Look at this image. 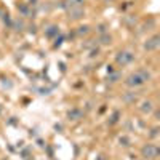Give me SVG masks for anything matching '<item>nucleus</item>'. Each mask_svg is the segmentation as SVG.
<instances>
[{
    "instance_id": "1",
    "label": "nucleus",
    "mask_w": 160,
    "mask_h": 160,
    "mask_svg": "<svg viewBox=\"0 0 160 160\" xmlns=\"http://www.w3.org/2000/svg\"><path fill=\"white\" fill-rule=\"evenodd\" d=\"M158 154H160V149L157 148L155 144L149 142V144H144L141 148V157L146 158V160H154V158L158 157Z\"/></svg>"
},
{
    "instance_id": "2",
    "label": "nucleus",
    "mask_w": 160,
    "mask_h": 160,
    "mask_svg": "<svg viewBox=\"0 0 160 160\" xmlns=\"http://www.w3.org/2000/svg\"><path fill=\"white\" fill-rule=\"evenodd\" d=\"M135 61V55L131 51H118L115 55V62L118 66H128Z\"/></svg>"
},
{
    "instance_id": "3",
    "label": "nucleus",
    "mask_w": 160,
    "mask_h": 160,
    "mask_svg": "<svg viewBox=\"0 0 160 160\" xmlns=\"http://www.w3.org/2000/svg\"><path fill=\"white\" fill-rule=\"evenodd\" d=\"M66 11H68V15H69V19H80V18H83L85 16V10L83 7H74V5H69L68 8H66Z\"/></svg>"
},
{
    "instance_id": "4",
    "label": "nucleus",
    "mask_w": 160,
    "mask_h": 160,
    "mask_svg": "<svg viewBox=\"0 0 160 160\" xmlns=\"http://www.w3.org/2000/svg\"><path fill=\"white\" fill-rule=\"evenodd\" d=\"M142 83H144V82H142V78L139 77L138 72H133V74H130V75L125 78V85L130 87V88H138V87H141Z\"/></svg>"
},
{
    "instance_id": "5",
    "label": "nucleus",
    "mask_w": 160,
    "mask_h": 160,
    "mask_svg": "<svg viewBox=\"0 0 160 160\" xmlns=\"http://www.w3.org/2000/svg\"><path fill=\"white\" fill-rule=\"evenodd\" d=\"M158 47H160V37L157 34H154L151 38H148L146 43H144V50L146 51H155V50H158Z\"/></svg>"
},
{
    "instance_id": "6",
    "label": "nucleus",
    "mask_w": 160,
    "mask_h": 160,
    "mask_svg": "<svg viewBox=\"0 0 160 160\" xmlns=\"http://www.w3.org/2000/svg\"><path fill=\"white\" fill-rule=\"evenodd\" d=\"M18 11L26 18H34V10L29 3H18Z\"/></svg>"
},
{
    "instance_id": "7",
    "label": "nucleus",
    "mask_w": 160,
    "mask_h": 160,
    "mask_svg": "<svg viewBox=\"0 0 160 160\" xmlns=\"http://www.w3.org/2000/svg\"><path fill=\"white\" fill-rule=\"evenodd\" d=\"M68 118L72 120V122H77V120L83 118V111H80V109L74 108V109H71V111L68 112Z\"/></svg>"
},
{
    "instance_id": "8",
    "label": "nucleus",
    "mask_w": 160,
    "mask_h": 160,
    "mask_svg": "<svg viewBox=\"0 0 160 160\" xmlns=\"http://www.w3.org/2000/svg\"><path fill=\"white\" fill-rule=\"evenodd\" d=\"M59 35V28L56 24H51L48 29H45V37L47 38H56Z\"/></svg>"
},
{
    "instance_id": "9",
    "label": "nucleus",
    "mask_w": 160,
    "mask_h": 160,
    "mask_svg": "<svg viewBox=\"0 0 160 160\" xmlns=\"http://www.w3.org/2000/svg\"><path fill=\"white\" fill-rule=\"evenodd\" d=\"M152 111H154V102H152V101L146 99V101L141 102V106H139V112H142V114H151Z\"/></svg>"
},
{
    "instance_id": "10",
    "label": "nucleus",
    "mask_w": 160,
    "mask_h": 160,
    "mask_svg": "<svg viewBox=\"0 0 160 160\" xmlns=\"http://www.w3.org/2000/svg\"><path fill=\"white\" fill-rule=\"evenodd\" d=\"M136 99H138V95H136L135 91H127L125 95L122 96V101H123L125 104H135Z\"/></svg>"
},
{
    "instance_id": "11",
    "label": "nucleus",
    "mask_w": 160,
    "mask_h": 160,
    "mask_svg": "<svg viewBox=\"0 0 160 160\" xmlns=\"http://www.w3.org/2000/svg\"><path fill=\"white\" fill-rule=\"evenodd\" d=\"M98 42H99L101 45H111V43H112V35H111L109 32L101 34V37H99V40H98Z\"/></svg>"
},
{
    "instance_id": "12",
    "label": "nucleus",
    "mask_w": 160,
    "mask_h": 160,
    "mask_svg": "<svg viewBox=\"0 0 160 160\" xmlns=\"http://www.w3.org/2000/svg\"><path fill=\"white\" fill-rule=\"evenodd\" d=\"M138 74H139V77L142 78V82L146 83V82H149V80H152V74L148 71V69H139V71H136Z\"/></svg>"
},
{
    "instance_id": "13",
    "label": "nucleus",
    "mask_w": 160,
    "mask_h": 160,
    "mask_svg": "<svg viewBox=\"0 0 160 160\" xmlns=\"http://www.w3.org/2000/svg\"><path fill=\"white\" fill-rule=\"evenodd\" d=\"M154 28H155V19H152V18H149V21H146L142 26L144 31H152Z\"/></svg>"
},
{
    "instance_id": "14",
    "label": "nucleus",
    "mask_w": 160,
    "mask_h": 160,
    "mask_svg": "<svg viewBox=\"0 0 160 160\" xmlns=\"http://www.w3.org/2000/svg\"><path fill=\"white\" fill-rule=\"evenodd\" d=\"M11 28L15 29V31H18V32H19V31H22V29H24V22H22L21 19H16V21H13V22H11Z\"/></svg>"
},
{
    "instance_id": "15",
    "label": "nucleus",
    "mask_w": 160,
    "mask_h": 160,
    "mask_svg": "<svg viewBox=\"0 0 160 160\" xmlns=\"http://www.w3.org/2000/svg\"><path fill=\"white\" fill-rule=\"evenodd\" d=\"M123 22L128 26V28H131V26H135V24H136V18L133 16V15H128V16H125Z\"/></svg>"
},
{
    "instance_id": "16",
    "label": "nucleus",
    "mask_w": 160,
    "mask_h": 160,
    "mask_svg": "<svg viewBox=\"0 0 160 160\" xmlns=\"http://www.w3.org/2000/svg\"><path fill=\"white\" fill-rule=\"evenodd\" d=\"M120 120V112L118 111H115L112 115H111V118H109V125H115L117 122Z\"/></svg>"
},
{
    "instance_id": "17",
    "label": "nucleus",
    "mask_w": 160,
    "mask_h": 160,
    "mask_svg": "<svg viewBox=\"0 0 160 160\" xmlns=\"http://www.w3.org/2000/svg\"><path fill=\"white\" fill-rule=\"evenodd\" d=\"M77 34L78 35H88L90 34V26H80L77 29Z\"/></svg>"
},
{
    "instance_id": "18",
    "label": "nucleus",
    "mask_w": 160,
    "mask_h": 160,
    "mask_svg": "<svg viewBox=\"0 0 160 160\" xmlns=\"http://www.w3.org/2000/svg\"><path fill=\"white\" fill-rule=\"evenodd\" d=\"M68 5H74V7H83L85 0H66Z\"/></svg>"
},
{
    "instance_id": "19",
    "label": "nucleus",
    "mask_w": 160,
    "mask_h": 160,
    "mask_svg": "<svg viewBox=\"0 0 160 160\" xmlns=\"http://www.w3.org/2000/svg\"><path fill=\"white\" fill-rule=\"evenodd\" d=\"M108 29H109L108 24H98V28H96V31L99 34H106V32H108Z\"/></svg>"
},
{
    "instance_id": "20",
    "label": "nucleus",
    "mask_w": 160,
    "mask_h": 160,
    "mask_svg": "<svg viewBox=\"0 0 160 160\" xmlns=\"http://www.w3.org/2000/svg\"><path fill=\"white\" fill-rule=\"evenodd\" d=\"M118 78H120V74H118V72H111V74H109V80H111L112 83L117 82Z\"/></svg>"
},
{
    "instance_id": "21",
    "label": "nucleus",
    "mask_w": 160,
    "mask_h": 160,
    "mask_svg": "<svg viewBox=\"0 0 160 160\" xmlns=\"http://www.w3.org/2000/svg\"><path fill=\"white\" fill-rule=\"evenodd\" d=\"M118 142H120V146H125V148H128V146H130V139L127 136H122V138L118 139Z\"/></svg>"
},
{
    "instance_id": "22",
    "label": "nucleus",
    "mask_w": 160,
    "mask_h": 160,
    "mask_svg": "<svg viewBox=\"0 0 160 160\" xmlns=\"http://www.w3.org/2000/svg\"><path fill=\"white\" fill-rule=\"evenodd\" d=\"M158 131H160L158 127H154V128L151 130V133H149V136H151V138H157V136H158Z\"/></svg>"
},
{
    "instance_id": "23",
    "label": "nucleus",
    "mask_w": 160,
    "mask_h": 160,
    "mask_svg": "<svg viewBox=\"0 0 160 160\" xmlns=\"http://www.w3.org/2000/svg\"><path fill=\"white\" fill-rule=\"evenodd\" d=\"M3 22L8 24V26H11V18H10L8 13H3Z\"/></svg>"
},
{
    "instance_id": "24",
    "label": "nucleus",
    "mask_w": 160,
    "mask_h": 160,
    "mask_svg": "<svg viewBox=\"0 0 160 160\" xmlns=\"http://www.w3.org/2000/svg\"><path fill=\"white\" fill-rule=\"evenodd\" d=\"M61 43H62V37H56V42H55V45H53V47H55V48H58V47H61Z\"/></svg>"
},
{
    "instance_id": "25",
    "label": "nucleus",
    "mask_w": 160,
    "mask_h": 160,
    "mask_svg": "<svg viewBox=\"0 0 160 160\" xmlns=\"http://www.w3.org/2000/svg\"><path fill=\"white\" fill-rule=\"evenodd\" d=\"M98 53H99V50L96 48V50H93V51H91V55H90V56H91V58H95V56H98Z\"/></svg>"
},
{
    "instance_id": "26",
    "label": "nucleus",
    "mask_w": 160,
    "mask_h": 160,
    "mask_svg": "<svg viewBox=\"0 0 160 160\" xmlns=\"http://www.w3.org/2000/svg\"><path fill=\"white\" fill-rule=\"evenodd\" d=\"M102 2H104V3H112L114 0H102Z\"/></svg>"
},
{
    "instance_id": "27",
    "label": "nucleus",
    "mask_w": 160,
    "mask_h": 160,
    "mask_svg": "<svg viewBox=\"0 0 160 160\" xmlns=\"http://www.w3.org/2000/svg\"><path fill=\"white\" fill-rule=\"evenodd\" d=\"M0 16H3V11L2 10H0Z\"/></svg>"
},
{
    "instance_id": "28",
    "label": "nucleus",
    "mask_w": 160,
    "mask_h": 160,
    "mask_svg": "<svg viewBox=\"0 0 160 160\" xmlns=\"http://www.w3.org/2000/svg\"><path fill=\"white\" fill-rule=\"evenodd\" d=\"M0 115H2V106H0Z\"/></svg>"
}]
</instances>
